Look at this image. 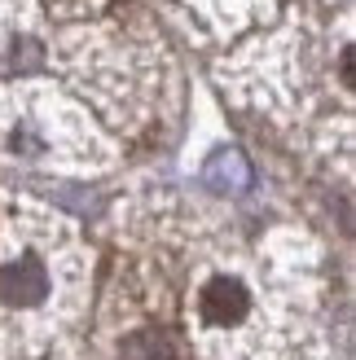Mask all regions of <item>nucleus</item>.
<instances>
[{
	"mask_svg": "<svg viewBox=\"0 0 356 360\" xmlns=\"http://www.w3.org/2000/svg\"><path fill=\"white\" fill-rule=\"evenodd\" d=\"M251 308V295L238 277H211L198 295V312L211 321V326H238Z\"/></svg>",
	"mask_w": 356,
	"mask_h": 360,
	"instance_id": "nucleus-1",
	"label": "nucleus"
},
{
	"mask_svg": "<svg viewBox=\"0 0 356 360\" xmlns=\"http://www.w3.org/2000/svg\"><path fill=\"white\" fill-rule=\"evenodd\" d=\"M343 79H348V84L356 88V53H352V49L343 53Z\"/></svg>",
	"mask_w": 356,
	"mask_h": 360,
	"instance_id": "nucleus-3",
	"label": "nucleus"
},
{
	"mask_svg": "<svg viewBox=\"0 0 356 360\" xmlns=\"http://www.w3.org/2000/svg\"><path fill=\"white\" fill-rule=\"evenodd\" d=\"M49 295V273L35 255L13 259L9 268H0V299L13 303V308H31Z\"/></svg>",
	"mask_w": 356,
	"mask_h": 360,
	"instance_id": "nucleus-2",
	"label": "nucleus"
}]
</instances>
